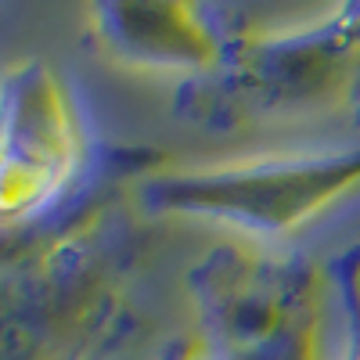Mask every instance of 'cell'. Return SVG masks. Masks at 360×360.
<instances>
[{
    "instance_id": "1",
    "label": "cell",
    "mask_w": 360,
    "mask_h": 360,
    "mask_svg": "<svg viewBox=\"0 0 360 360\" xmlns=\"http://www.w3.org/2000/svg\"><path fill=\"white\" fill-rule=\"evenodd\" d=\"M169 166L152 144H94L51 213L4 231L0 360H94L134 335L130 285L152 256L137 188Z\"/></svg>"
},
{
    "instance_id": "2",
    "label": "cell",
    "mask_w": 360,
    "mask_h": 360,
    "mask_svg": "<svg viewBox=\"0 0 360 360\" xmlns=\"http://www.w3.org/2000/svg\"><path fill=\"white\" fill-rule=\"evenodd\" d=\"M356 83L360 4H339L295 29H252L217 72L180 79L169 108L202 130H242L332 101L349 105Z\"/></svg>"
},
{
    "instance_id": "3",
    "label": "cell",
    "mask_w": 360,
    "mask_h": 360,
    "mask_svg": "<svg viewBox=\"0 0 360 360\" xmlns=\"http://www.w3.org/2000/svg\"><path fill=\"white\" fill-rule=\"evenodd\" d=\"M217 360H321L328 263L299 249L217 242L184 274Z\"/></svg>"
},
{
    "instance_id": "4",
    "label": "cell",
    "mask_w": 360,
    "mask_h": 360,
    "mask_svg": "<svg viewBox=\"0 0 360 360\" xmlns=\"http://www.w3.org/2000/svg\"><path fill=\"white\" fill-rule=\"evenodd\" d=\"M360 188V144L295 155H256L217 166H169L141 180L137 202L152 220L188 217L234 227L259 245L285 242L328 205Z\"/></svg>"
},
{
    "instance_id": "5",
    "label": "cell",
    "mask_w": 360,
    "mask_h": 360,
    "mask_svg": "<svg viewBox=\"0 0 360 360\" xmlns=\"http://www.w3.org/2000/svg\"><path fill=\"white\" fill-rule=\"evenodd\" d=\"M0 130V224L15 231L62 202L83 176L94 144L69 90L44 58H18L4 69Z\"/></svg>"
},
{
    "instance_id": "6",
    "label": "cell",
    "mask_w": 360,
    "mask_h": 360,
    "mask_svg": "<svg viewBox=\"0 0 360 360\" xmlns=\"http://www.w3.org/2000/svg\"><path fill=\"white\" fill-rule=\"evenodd\" d=\"M249 33V15L227 4L108 0L86 11L83 44L119 65L184 72L191 79L217 72Z\"/></svg>"
},
{
    "instance_id": "7",
    "label": "cell",
    "mask_w": 360,
    "mask_h": 360,
    "mask_svg": "<svg viewBox=\"0 0 360 360\" xmlns=\"http://www.w3.org/2000/svg\"><path fill=\"white\" fill-rule=\"evenodd\" d=\"M328 270H332V285H335L342 317H346V356L342 360H360V242L335 252L328 259Z\"/></svg>"
},
{
    "instance_id": "8",
    "label": "cell",
    "mask_w": 360,
    "mask_h": 360,
    "mask_svg": "<svg viewBox=\"0 0 360 360\" xmlns=\"http://www.w3.org/2000/svg\"><path fill=\"white\" fill-rule=\"evenodd\" d=\"M198 349H202V339H173L159 349L155 360H191Z\"/></svg>"
},
{
    "instance_id": "9",
    "label": "cell",
    "mask_w": 360,
    "mask_h": 360,
    "mask_svg": "<svg viewBox=\"0 0 360 360\" xmlns=\"http://www.w3.org/2000/svg\"><path fill=\"white\" fill-rule=\"evenodd\" d=\"M349 115H353V127H360V83L353 86V98H349Z\"/></svg>"
},
{
    "instance_id": "10",
    "label": "cell",
    "mask_w": 360,
    "mask_h": 360,
    "mask_svg": "<svg viewBox=\"0 0 360 360\" xmlns=\"http://www.w3.org/2000/svg\"><path fill=\"white\" fill-rule=\"evenodd\" d=\"M191 360H217V356H213V353H209V349H205V346H202V349H198V353H195V356H191Z\"/></svg>"
}]
</instances>
